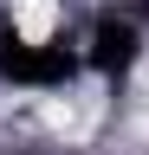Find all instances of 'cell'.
Segmentation results:
<instances>
[{
    "label": "cell",
    "mask_w": 149,
    "mask_h": 155,
    "mask_svg": "<svg viewBox=\"0 0 149 155\" xmlns=\"http://www.w3.org/2000/svg\"><path fill=\"white\" fill-rule=\"evenodd\" d=\"M136 58H143V26L130 13H97L91 19V32H84V65L104 78V84H123L130 71H136Z\"/></svg>",
    "instance_id": "cell-2"
},
{
    "label": "cell",
    "mask_w": 149,
    "mask_h": 155,
    "mask_svg": "<svg viewBox=\"0 0 149 155\" xmlns=\"http://www.w3.org/2000/svg\"><path fill=\"white\" fill-rule=\"evenodd\" d=\"M84 65V45H71V39H32L20 32L13 19H0V84H20V91H59L71 84Z\"/></svg>",
    "instance_id": "cell-1"
}]
</instances>
